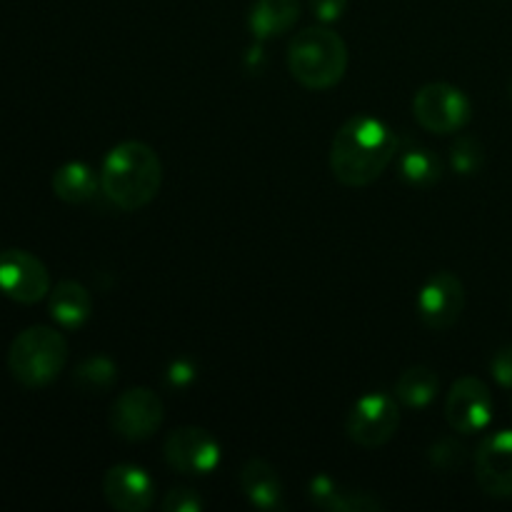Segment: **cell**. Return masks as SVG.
<instances>
[{"label":"cell","instance_id":"1","mask_svg":"<svg viewBox=\"0 0 512 512\" xmlns=\"http://www.w3.org/2000/svg\"><path fill=\"white\" fill-rule=\"evenodd\" d=\"M398 155V135L368 113L345 120L330 143V173L348 188L373 185Z\"/></svg>","mask_w":512,"mask_h":512},{"label":"cell","instance_id":"2","mask_svg":"<svg viewBox=\"0 0 512 512\" xmlns=\"http://www.w3.org/2000/svg\"><path fill=\"white\" fill-rule=\"evenodd\" d=\"M163 185V163L143 140L118 143L103 160L100 190L115 208L125 213L143 210L153 203Z\"/></svg>","mask_w":512,"mask_h":512},{"label":"cell","instance_id":"3","mask_svg":"<svg viewBox=\"0 0 512 512\" xmlns=\"http://www.w3.org/2000/svg\"><path fill=\"white\" fill-rule=\"evenodd\" d=\"M348 45L325 25L305 28L290 40L288 70L303 88L330 90L348 73Z\"/></svg>","mask_w":512,"mask_h":512},{"label":"cell","instance_id":"4","mask_svg":"<svg viewBox=\"0 0 512 512\" xmlns=\"http://www.w3.org/2000/svg\"><path fill=\"white\" fill-rule=\"evenodd\" d=\"M68 363V340L48 325H33L13 338L8 348V370L23 388L38 390L58 380Z\"/></svg>","mask_w":512,"mask_h":512},{"label":"cell","instance_id":"5","mask_svg":"<svg viewBox=\"0 0 512 512\" xmlns=\"http://www.w3.org/2000/svg\"><path fill=\"white\" fill-rule=\"evenodd\" d=\"M413 115L428 133L450 135L470 123L473 105L468 95L450 83H428L415 93Z\"/></svg>","mask_w":512,"mask_h":512},{"label":"cell","instance_id":"6","mask_svg":"<svg viewBox=\"0 0 512 512\" xmlns=\"http://www.w3.org/2000/svg\"><path fill=\"white\" fill-rule=\"evenodd\" d=\"M400 428L398 398L388 393H368L350 408L345 433L365 450L383 448Z\"/></svg>","mask_w":512,"mask_h":512},{"label":"cell","instance_id":"7","mask_svg":"<svg viewBox=\"0 0 512 512\" xmlns=\"http://www.w3.org/2000/svg\"><path fill=\"white\" fill-rule=\"evenodd\" d=\"M163 425V400L150 388H130L110 408V428L128 443L150 440Z\"/></svg>","mask_w":512,"mask_h":512},{"label":"cell","instance_id":"8","mask_svg":"<svg viewBox=\"0 0 512 512\" xmlns=\"http://www.w3.org/2000/svg\"><path fill=\"white\" fill-rule=\"evenodd\" d=\"M163 458L175 473L210 475L220 465V443L205 428L183 425L168 433Z\"/></svg>","mask_w":512,"mask_h":512},{"label":"cell","instance_id":"9","mask_svg":"<svg viewBox=\"0 0 512 512\" xmlns=\"http://www.w3.org/2000/svg\"><path fill=\"white\" fill-rule=\"evenodd\" d=\"M0 293L20 305H35L50 293V273L40 258L28 250L0 253Z\"/></svg>","mask_w":512,"mask_h":512},{"label":"cell","instance_id":"10","mask_svg":"<svg viewBox=\"0 0 512 512\" xmlns=\"http://www.w3.org/2000/svg\"><path fill=\"white\" fill-rule=\"evenodd\" d=\"M465 310V285L450 270L433 273L418 293V315L425 328L450 330Z\"/></svg>","mask_w":512,"mask_h":512},{"label":"cell","instance_id":"11","mask_svg":"<svg viewBox=\"0 0 512 512\" xmlns=\"http://www.w3.org/2000/svg\"><path fill=\"white\" fill-rule=\"evenodd\" d=\"M445 420L460 435L480 433L493 420V395L480 378L465 375L455 380L445 398Z\"/></svg>","mask_w":512,"mask_h":512},{"label":"cell","instance_id":"12","mask_svg":"<svg viewBox=\"0 0 512 512\" xmlns=\"http://www.w3.org/2000/svg\"><path fill=\"white\" fill-rule=\"evenodd\" d=\"M475 480L490 498H512V430H498L475 453Z\"/></svg>","mask_w":512,"mask_h":512},{"label":"cell","instance_id":"13","mask_svg":"<svg viewBox=\"0 0 512 512\" xmlns=\"http://www.w3.org/2000/svg\"><path fill=\"white\" fill-rule=\"evenodd\" d=\"M103 498L113 510L145 512L155 503V480L143 468L130 463L113 465L103 475Z\"/></svg>","mask_w":512,"mask_h":512},{"label":"cell","instance_id":"14","mask_svg":"<svg viewBox=\"0 0 512 512\" xmlns=\"http://www.w3.org/2000/svg\"><path fill=\"white\" fill-rule=\"evenodd\" d=\"M310 503L330 512H378L383 503L368 490L350 488L330 475H315L308 483Z\"/></svg>","mask_w":512,"mask_h":512},{"label":"cell","instance_id":"15","mask_svg":"<svg viewBox=\"0 0 512 512\" xmlns=\"http://www.w3.org/2000/svg\"><path fill=\"white\" fill-rule=\"evenodd\" d=\"M240 490L250 505L260 510H283L285 508V490L278 470L263 458H250L240 468L238 475Z\"/></svg>","mask_w":512,"mask_h":512},{"label":"cell","instance_id":"16","mask_svg":"<svg viewBox=\"0 0 512 512\" xmlns=\"http://www.w3.org/2000/svg\"><path fill=\"white\" fill-rule=\"evenodd\" d=\"M48 310L60 328L78 330L93 315V298L78 280H60L55 288H50Z\"/></svg>","mask_w":512,"mask_h":512},{"label":"cell","instance_id":"17","mask_svg":"<svg viewBox=\"0 0 512 512\" xmlns=\"http://www.w3.org/2000/svg\"><path fill=\"white\" fill-rule=\"evenodd\" d=\"M300 18V0H255L250 8V33L258 40H273L293 30Z\"/></svg>","mask_w":512,"mask_h":512},{"label":"cell","instance_id":"18","mask_svg":"<svg viewBox=\"0 0 512 512\" xmlns=\"http://www.w3.org/2000/svg\"><path fill=\"white\" fill-rule=\"evenodd\" d=\"M100 188V178L93 173V168L80 160L60 165L53 173V193L68 205H83L95 198Z\"/></svg>","mask_w":512,"mask_h":512},{"label":"cell","instance_id":"19","mask_svg":"<svg viewBox=\"0 0 512 512\" xmlns=\"http://www.w3.org/2000/svg\"><path fill=\"white\" fill-rule=\"evenodd\" d=\"M440 390V378L425 365L408 368L395 383V398L405 408H428Z\"/></svg>","mask_w":512,"mask_h":512},{"label":"cell","instance_id":"20","mask_svg":"<svg viewBox=\"0 0 512 512\" xmlns=\"http://www.w3.org/2000/svg\"><path fill=\"white\" fill-rule=\"evenodd\" d=\"M400 173L413 185H433L443 175V165L438 155H433V150L413 148L400 155Z\"/></svg>","mask_w":512,"mask_h":512},{"label":"cell","instance_id":"21","mask_svg":"<svg viewBox=\"0 0 512 512\" xmlns=\"http://www.w3.org/2000/svg\"><path fill=\"white\" fill-rule=\"evenodd\" d=\"M118 378V368L110 358H103V355H93V358L83 360V363L75 368V385L85 393H103Z\"/></svg>","mask_w":512,"mask_h":512},{"label":"cell","instance_id":"22","mask_svg":"<svg viewBox=\"0 0 512 512\" xmlns=\"http://www.w3.org/2000/svg\"><path fill=\"white\" fill-rule=\"evenodd\" d=\"M485 148L473 135H460L450 148V165L460 175H475L483 170Z\"/></svg>","mask_w":512,"mask_h":512},{"label":"cell","instance_id":"23","mask_svg":"<svg viewBox=\"0 0 512 512\" xmlns=\"http://www.w3.org/2000/svg\"><path fill=\"white\" fill-rule=\"evenodd\" d=\"M465 455H468V450H465L463 443H458L455 438H443L430 448V465L450 473V470L460 468L465 463Z\"/></svg>","mask_w":512,"mask_h":512},{"label":"cell","instance_id":"24","mask_svg":"<svg viewBox=\"0 0 512 512\" xmlns=\"http://www.w3.org/2000/svg\"><path fill=\"white\" fill-rule=\"evenodd\" d=\"M160 508L165 512H200L203 500L193 488H173L170 493H165Z\"/></svg>","mask_w":512,"mask_h":512},{"label":"cell","instance_id":"25","mask_svg":"<svg viewBox=\"0 0 512 512\" xmlns=\"http://www.w3.org/2000/svg\"><path fill=\"white\" fill-rule=\"evenodd\" d=\"M490 370H493V378L498 380L503 388H512V345L508 348H500L498 353L490 360Z\"/></svg>","mask_w":512,"mask_h":512},{"label":"cell","instance_id":"26","mask_svg":"<svg viewBox=\"0 0 512 512\" xmlns=\"http://www.w3.org/2000/svg\"><path fill=\"white\" fill-rule=\"evenodd\" d=\"M310 8L320 23H335V20L343 18L348 0H310Z\"/></svg>","mask_w":512,"mask_h":512},{"label":"cell","instance_id":"27","mask_svg":"<svg viewBox=\"0 0 512 512\" xmlns=\"http://www.w3.org/2000/svg\"><path fill=\"white\" fill-rule=\"evenodd\" d=\"M195 380V368L188 363V360H175L168 370V383L178 385V388H185L188 383Z\"/></svg>","mask_w":512,"mask_h":512},{"label":"cell","instance_id":"28","mask_svg":"<svg viewBox=\"0 0 512 512\" xmlns=\"http://www.w3.org/2000/svg\"><path fill=\"white\" fill-rule=\"evenodd\" d=\"M510 95H512V80H510Z\"/></svg>","mask_w":512,"mask_h":512}]
</instances>
